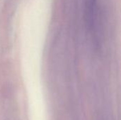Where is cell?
<instances>
[{
  "label": "cell",
  "instance_id": "6da1fadb",
  "mask_svg": "<svg viewBox=\"0 0 121 120\" xmlns=\"http://www.w3.org/2000/svg\"><path fill=\"white\" fill-rule=\"evenodd\" d=\"M2 120H21L17 100L12 91L5 90L2 98Z\"/></svg>",
  "mask_w": 121,
  "mask_h": 120
}]
</instances>
